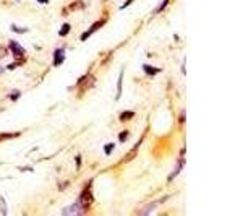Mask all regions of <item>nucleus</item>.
<instances>
[{
    "label": "nucleus",
    "mask_w": 243,
    "mask_h": 216,
    "mask_svg": "<svg viewBox=\"0 0 243 216\" xmlns=\"http://www.w3.org/2000/svg\"><path fill=\"white\" fill-rule=\"evenodd\" d=\"M0 73H3V67H0Z\"/></svg>",
    "instance_id": "20"
},
{
    "label": "nucleus",
    "mask_w": 243,
    "mask_h": 216,
    "mask_svg": "<svg viewBox=\"0 0 243 216\" xmlns=\"http://www.w3.org/2000/svg\"><path fill=\"white\" fill-rule=\"evenodd\" d=\"M83 8V7H85V3H83V2H75V3H71L70 7H67L68 8V12H73V10H76V8Z\"/></svg>",
    "instance_id": "10"
},
{
    "label": "nucleus",
    "mask_w": 243,
    "mask_h": 216,
    "mask_svg": "<svg viewBox=\"0 0 243 216\" xmlns=\"http://www.w3.org/2000/svg\"><path fill=\"white\" fill-rule=\"evenodd\" d=\"M143 70H144V73H147V75H157L159 72H161V68H157V67H151V65H147V63H144L143 65Z\"/></svg>",
    "instance_id": "5"
},
{
    "label": "nucleus",
    "mask_w": 243,
    "mask_h": 216,
    "mask_svg": "<svg viewBox=\"0 0 243 216\" xmlns=\"http://www.w3.org/2000/svg\"><path fill=\"white\" fill-rule=\"evenodd\" d=\"M70 30H71L70 23H63V24H62V28H60V31H59V34L63 37V36H67V34L70 33Z\"/></svg>",
    "instance_id": "8"
},
{
    "label": "nucleus",
    "mask_w": 243,
    "mask_h": 216,
    "mask_svg": "<svg viewBox=\"0 0 243 216\" xmlns=\"http://www.w3.org/2000/svg\"><path fill=\"white\" fill-rule=\"evenodd\" d=\"M10 51L13 52L15 57H23V55H24V49L18 42H15V41H10Z\"/></svg>",
    "instance_id": "4"
},
{
    "label": "nucleus",
    "mask_w": 243,
    "mask_h": 216,
    "mask_svg": "<svg viewBox=\"0 0 243 216\" xmlns=\"http://www.w3.org/2000/svg\"><path fill=\"white\" fill-rule=\"evenodd\" d=\"M76 203L80 206V213H85L89 206H91V203H92V193H91V189H89V184H88L86 189L81 192V195H80V198H78Z\"/></svg>",
    "instance_id": "1"
},
{
    "label": "nucleus",
    "mask_w": 243,
    "mask_h": 216,
    "mask_svg": "<svg viewBox=\"0 0 243 216\" xmlns=\"http://www.w3.org/2000/svg\"><path fill=\"white\" fill-rule=\"evenodd\" d=\"M39 3H49V0H37Z\"/></svg>",
    "instance_id": "19"
},
{
    "label": "nucleus",
    "mask_w": 243,
    "mask_h": 216,
    "mask_svg": "<svg viewBox=\"0 0 243 216\" xmlns=\"http://www.w3.org/2000/svg\"><path fill=\"white\" fill-rule=\"evenodd\" d=\"M132 2H133V0H127V2H125L123 5H122V8H120V10H123V8H127V7H128L130 3H132Z\"/></svg>",
    "instance_id": "17"
},
{
    "label": "nucleus",
    "mask_w": 243,
    "mask_h": 216,
    "mask_svg": "<svg viewBox=\"0 0 243 216\" xmlns=\"http://www.w3.org/2000/svg\"><path fill=\"white\" fill-rule=\"evenodd\" d=\"M20 94H21V93H20V91H13V93H12V94H10V96H8V99H12V101H16L18 98H20Z\"/></svg>",
    "instance_id": "15"
},
{
    "label": "nucleus",
    "mask_w": 243,
    "mask_h": 216,
    "mask_svg": "<svg viewBox=\"0 0 243 216\" xmlns=\"http://www.w3.org/2000/svg\"><path fill=\"white\" fill-rule=\"evenodd\" d=\"M128 130H123V132H122L120 135H118V140H120V142H127V138H128Z\"/></svg>",
    "instance_id": "14"
},
{
    "label": "nucleus",
    "mask_w": 243,
    "mask_h": 216,
    "mask_svg": "<svg viewBox=\"0 0 243 216\" xmlns=\"http://www.w3.org/2000/svg\"><path fill=\"white\" fill-rule=\"evenodd\" d=\"M183 164H185V161H183V158H182V159H180V161H178V163H177V167H175V171H173V172H172V174L169 176V181H172V179H173V177H175L177 174H178V172L182 171V167H183Z\"/></svg>",
    "instance_id": "6"
},
{
    "label": "nucleus",
    "mask_w": 243,
    "mask_h": 216,
    "mask_svg": "<svg viewBox=\"0 0 243 216\" xmlns=\"http://www.w3.org/2000/svg\"><path fill=\"white\" fill-rule=\"evenodd\" d=\"M135 116V112L133 111H125L123 114H120V120L122 122H125V120H128V119H132Z\"/></svg>",
    "instance_id": "9"
},
{
    "label": "nucleus",
    "mask_w": 243,
    "mask_h": 216,
    "mask_svg": "<svg viewBox=\"0 0 243 216\" xmlns=\"http://www.w3.org/2000/svg\"><path fill=\"white\" fill-rule=\"evenodd\" d=\"M122 81H123V70L120 72V77H118V81H117V96H115V99H120V94H122Z\"/></svg>",
    "instance_id": "7"
},
{
    "label": "nucleus",
    "mask_w": 243,
    "mask_h": 216,
    "mask_svg": "<svg viewBox=\"0 0 243 216\" xmlns=\"http://www.w3.org/2000/svg\"><path fill=\"white\" fill-rule=\"evenodd\" d=\"M76 163H78L76 166H81V158H80V156H76Z\"/></svg>",
    "instance_id": "18"
},
{
    "label": "nucleus",
    "mask_w": 243,
    "mask_h": 216,
    "mask_svg": "<svg viewBox=\"0 0 243 216\" xmlns=\"http://www.w3.org/2000/svg\"><path fill=\"white\" fill-rule=\"evenodd\" d=\"M63 60H65V49L63 47L55 49V52H54V65L59 67V65L63 63Z\"/></svg>",
    "instance_id": "3"
},
{
    "label": "nucleus",
    "mask_w": 243,
    "mask_h": 216,
    "mask_svg": "<svg viewBox=\"0 0 243 216\" xmlns=\"http://www.w3.org/2000/svg\"><path fill=\"white\" fill-rule=\"evenodd\" d=\"M114 148H115V145H114V143L106 145V146H104V153H106V154H110L112 151H114Z\"/></svg>",
    "instance_id": "12"
},
{
    "label": "nucleus",
    "mask_w": 243,
    "mask_h": 216,
    "mask_svg": "<svg viewBox=\"0 0 243 216\" xmlns=\"http://www.w3.org/2000/svg\"><path fill=\"white\" fill-rule=\"evenodd\" d=\"M104 23H106V20H104V18H102V20H99V21H97L96 24H92V26L89 28V30H88V31H86L85 34L81 36V41H86L88 37H89V36H91L92 33H94V31H97L99 28H102V26H104Z\"/></svg>",
    "instance_id": "2"
},
{
    "label": "nucleus",
    "mask_w": 243,
    "mask_h": 216,
    "mask_svg": "<svg viewBox=\"0 0 243 216\" xmlns=\"http://www.w3.org/2000/svg\"><path fill=\"white\" fill-rule=\"evenodd\" d=\"M10 30H12L13 33H26V31H28V28H20V26H16V24H12V26H10Z\"/></svg>",
    "instance_id": "11"
},
{
    "label": "nucleus",
    "mask_w": 243,
    "mask_h": 216,
    "mask_svg": "<svg viewBox=\"0 0 243 216\" xmlns=\"http://www.w3.org/2000/svg\"><path fill=\"white\" fill-rule=\"evenodd\" d=\"M169 2H170V0H164V2H162L161 5H159L157 8H156V12H154V13H159V12H162V10H164V8L167 7V3H169Z\"/></svg>",
    "instance_id": "13"
},
{
    "label": "nucleus",
    "mask_w": 243,
    "mask_h": 216,
    "mask_svg": "<svg viewBox=\"0 0 243 216\" xmlns=\"http://www.w3.org/2000/svg\"><path fill=\"white\" fill-rule=\"evenodd\" d=\"M0 203H2V213L7 214V206H5V198H0Z\"/></svg>",
    "instance_id": "16"
}]
</instances>
